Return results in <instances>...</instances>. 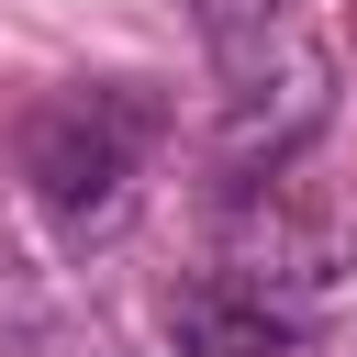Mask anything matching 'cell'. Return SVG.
<instances>
[{"mask_svg": "<svg viewBox=\"0 0 357 357\" xmlns=\"http://www.w3.org/2000/svg\"><path fill=\"white\" fill-rule=\"evenodd\" d=\"M156 134H167V100L145 78H67L22 112V190L45 201V223L67 245H100V234H123Z\"/></svg>", "mask_w": 357, "mask_h": 357, "instance_id": "cell-1", "label": "cell"}, {"mask_svg": "<svg viewBox=\"0 0 357 357\" xmlns=\"http://www.w3.org/2000/svg\"><path fill=\"white\" fill-rule=\"evenodd\" d=\"M335 112V56L301 45V33H234L223 45V123H212V167L245 190V178H279Z\"/></svg>", "mask_w": 357, "mask_h": 357, "instance_id": "cell-2", "label": "cell"}, {"mask_svg": "<svg viewBox=\"0 0 357 357\" xmlns=\"http://www.w3.org/2000/svg\"><path fill=\"white\" fill-rule=\"evenodd\" d=\"M301 335H312V312L257 290L245 268H190L167 290V346L178 357H290Z\"/></svg>", "mask_w": 357, "mask_h": 357, "instance_id": "cell-3", "label": "cell"}, {"mask_svg": "<svg viewBox=\"0 0 357 357\" xmlns=\"http://www.w3.org/2000/svg\"><path fill=\"white\" fill-rule=\"evenodd\" d=\"M279 11H290V0H190V22H201L212 45H234V33H268Z\"/></svg>", "mask_w": 357, "mask_h": 357, "instance_id": "cell-4", "label": "cell"}]
</instances>
